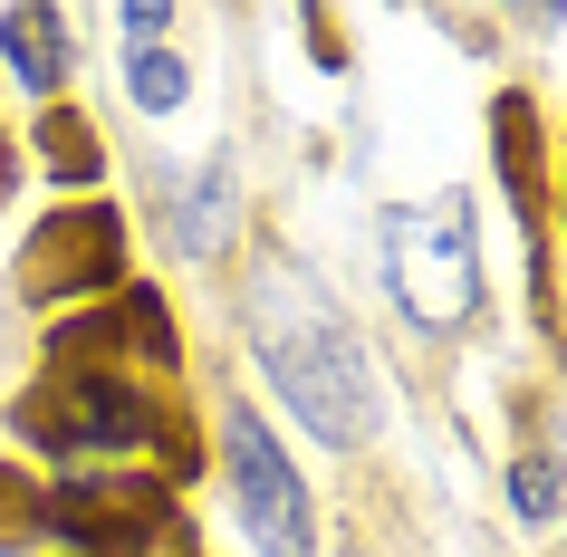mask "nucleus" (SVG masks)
<instances>
[{
    "instance_id": "f257e3e1",
    "label": "nucleus",
    "mask_w": 567,
    "mask_h": 557,
    "mask_svg": "<svg viewBox=\"0 0 567 557\" xmlns=\"http://www.w3.org/2000/svg\"><path fill=\"white\" fill-rule=\"evenodd\" d=\"M240 347L260 365V384L289 404L308 442L328 452H375L385 442V365L365 347V327L347 318V298L299 260H260L240 289Z\"/></svg>"
},
{
    "instance_id": "f03ea898",
    "label": "nucleus",
    "mask_w": 567,
    "mask_h": 557,
    "mask_svg": "<svg viewBox=\"0 0 567 557\" xmlns=\"http://www.w3.org/2000/svg\"><path fill=\"white\" fill-rule=\"evenodd\" d=\"M10 433L49 471H193L183 413H164V394L125 365H49L10 404Z\"/></svg>"
},
{
    "instance_id": "7ed1b4c3",
    "label": "nucleus",
    "mask_w": 567,
    "mask_h": 557,
    "mask_svg": "<svg viewBox=\"0 0 567 557\" xmlns=\"http://www.w3.org/2000/svg\"><path fill=\"white\" fill-rule=\"evenodd\" d=\"M375 260H385V298L423 337H462L481 318V221L472 193H443V203H394L385 231H375Z\"/></svg>"
},
{
    "instance_id": "20e7f679",
    "label": "nucleus",
    "mask_w": 567,
    "mask_h": 557,
    "mask_svg": "<svg viewBox=\"0 0 567 557\" xmlns=\"http://www.w3.org/2000/svg\"><path fill=\"white\" fill-rule=\"evenodd\" d=\"M39 538L68 557H164L183 548V509L164 471H59L39 491Z\"/></svg>"
},
{
    "instance_id": "39448f33",
    "label": "nucleus",
    "mask_w": 567,
    "mask_h": 557,
    "mask_svg": "<svg viewBox=\"0 0 567 557\" xmlns=\"http://www.w3.org/2000/svg\"><path fill=\"white\" fill-rule=\"evenodd\" d=\"M212 433H221V481H231V519L250 528V548L260 557H318V491L289 462V442L269 433V413L221 394Z\"/></svg>"
},
{
    "instance_id": "423d86ee",
    "label": "nucleus",
    "mask_w": 567,
    "mask_h": 557,
    "mask_svg": "<svg viewBox=\"0 0 567 557\" xmlns=\"http://www.w3.org/2000/svg\"><path fill=\"white\" fill-rule=\"evenodd\" d=\"M20 289H30L39 308H78V298H96V308H106V298L125 289V231H116V212H106V203L59 212V221L30 240Z\"/></svg>"
},
{
    "instance_id": "0eeeda50",
    "label": "nucleus",
    "mask_w": 567,
    "mask_h": 557,
    "mask_svg": "<svg viewBox=\"0 0 567 557\" xmlns=\"http://www.w3.org/2000/svg\"><path fill=\"white\" fill-rule=\"evenodd\" d=\"M164 240H174L183 260H231V240H240V174H231V154H203V164H183L174 183H164Z\"/></svg>"
},
{
    "instance_id": "6e6552de",
    "label": "nucleus",
    "mask_w": 567,
    "mask_h": 557,
    "mask_svg": "<svg viewBox=\"0 0 567 557\" xmlns=\"http://www.w3.org/2000/svg\"><path fill=\"white\" fill-rule=\"evenodd\" d=\"M0 68H10V87H20V96L59 106L68 78H78V20H68V10H49V0L0 10Z\"/></svg>"
},
{
    "instance_id": "1a4fd4ad",
    "label": "nucleus",
    "mask_w": 567,
    "mask_h": 557,
    "mask_svg": "<svg viewBox=\"0 0 567 557\" xmlns=\"http://www.w3.org/2000/svg\"><path fill=\"white\" fill-rule=\"evenodd\" d=\"M501 491H509V519H519V528H558V509H567V462L538 442V452H519V462H509Z\"/></svg>"
},
{
    "instance_id": "9d476101",
    "label": "nucleus",
    "mask_w": 567,
    "mask_h": 557,
    "mask_svg": "<svg viewBox=\"0 0 567 557\" xmlns=\"http://www.w3.org/2000/svg\"><path fill=\"white\" fill-rule=\"evenodd\" d=\"M125 96H135V116H183L193 68L174 59V39H164V49H125Z\"/></svg>"
},
{
    "instance_id": "9b49d317",
    "label": "nucleus",
    "mask_w": 567,
    "mask_h": 557,
    "mask_svg": "<svg viewBox=\"0 0 567 557\" xmlns=\"http://www.w3.org/2000/svg\"><path fill=\"white\" fill-rule=\"evenodd\" d=\"M39 164H49L59 183H78V193H87V183H106V154H96V125L78 116V106H59V116L39 125Z\"/></svg>"
},
{
    "instance_id": "f8f14e48",
    "label": "nucleus",
    "mask_w": 567,
    "mask_h": 557,
    "mask_svg": "<svg viewBox=\"0 0 567 557\" xmlns=\"http://www.w3.org/2000/svg\"><path fill=\"white\" fill-rule=\"evenodd\" d=\"M116 39H125V49H164V39H174V10H164V0H125Z\"/></svg>"
},
{
    "instance_id": "ddd939ff",
    "label": "nucleus",
    "mask_w": 567,
    "mask_h": 557,
    "mask_svg": "<svg viewBox=\"0 0 567 557\" xmlns=\"http://www.w3.org/2000/svg\"><path fill=\"white\" fill-rule=\"evenodd\" d=\"M558 221H567V135H558Z\"/></svg>"
},
{
    "instance_id": "4468645a",
    "label": "nucleus",
    "mask_w": 567,
    "mask_h": 557,
    "mask_svg": "<svg viewBox=\"0 0 567 557\" xmlns=\"http://www.w3.org/2000/svg\"><path fill=\"white\" fill-rule=\"evenodd\" d=\"M328 557H375V548H365V538H347V548H328Z\"/></svg>"
},
{
    "instance_id": "2eb2a0df",
    "label": "nucleus",
    "mask_w": 567,
    "mask_h": 557,
    "mask_svg": "<svg viewBox=\"0 0 567 557\" xmlns=\"http://www.w3.org/2000/svg\"><path fill=\"white\" fill-rule=\"evenodd\" d=\"M164 557H212V548H193V538H183V548H164Z\"/></svg>"
}]
</instances>
